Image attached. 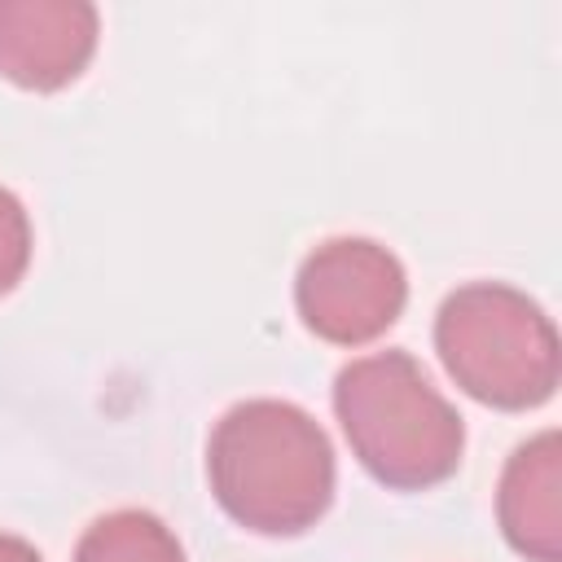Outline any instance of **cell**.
Returning a JSON list of instances; mask_svg holds the SVG:
<instances>
[{
	"mask_svg": "<svg viewBox=\"0 0 562 562\" xmlns=\"http://www.w3.org/2000/svg\"><path fill=\"white\" fill-rule=\"evenodd\" d=\"M75 562H184V549L158 514L114 509L79 536Z\"/></svg>",
	"mask_w": 562,
	"mask_h": 562,
	"instance_id": "52a82bcc",
	"label": "cell"
},
{
	"mask_svg": "<svg viewBox=\"0 0 562 562\" xmlns=\"http://www.w3.org/2000/svg\"><path fill=\"white\" fill-rule=\"evenodd\" d=\"M496 518L505 540L531 562H562V439L540 430L505 461Z\"/></svg>",
	"mask_w": 562,
	"mask_h": 562,
	"instance_id": "8992f818",
	"label": "cell"
},
{
	"mask_svg": "<svg viewBox=\"0 0 562 562\" xmlns=\"http://www.w3.org/2000/svg\"><path fill=\"white\" fill-rule=\"evenodd\" d=\"M31 263V220L18 193L0 184V294H9Z\"/></svg>",
	"mask_w": 562,
	"mask_h": 562,
	"instance_id": "ba28073f",
	"label": "cell"
},
{
	"mask_svg": "<svg viewBox=\"0 0 562 562\" xmlns=\"http://www.w3.org/2000/svg\"><path fill=\"white\" fill-rule=\"evenodd\" d=\"M404 303V263L373 237H329L294 277V307L303 325L338 347L373 342L400 321Z\"/></svg>",
	"mask_w": 562,
	"mask_h": 562,
	"instance_id": "277c9868",
	"label": "cell"
},
{
	"mask_svg": "<svg viewBox=\"0 0 562 562\" xmlns=\"http://www.w3.org/2000/svg\"><path fill=\"white\" fill-rule=\"evenodd\" d=\"M334 413L356 461L395 492H422L457 474L465 426L408 351L351 360L334 382Z\"/></svg>",
	"mask_w": 562,
	"mask_h": 562,
	"instance_id": "7a4b0ae2",
	"label": "cell"
},
{
	"mask_svg": "<svg viewBox=\"0 0 562 562\" xmlns=\"http://www.w3.org/2000/svg\"><path fill=\"white\" fill-rule=\"evenodd\" d=\"M0 562H44V558H40V553H35V544H26L22 536L0 531Z\"/></svg>",
	"mask_w": 562,
	"mask_h": 562,
	"instance_id": "9c48e42d",
	"label": "cell"
},
{
	"mask_svg": "<svg viewBox=\"0 0 562 562\" xmlns=\"http://www.w3.org/2000/svg\"><path fill=\"white\" fill-rule=\"evenodd\" d=\"M435 351L465 395L509 413L544 404L562 373L553 321L505 281L452 290L435 316Z\"/></svg>",
	"mask_w": 562,
	"mask_h": 562,
	"instance_id": "3957f363",
	"label": "cell"
},
{
	"mask_svg": "<svg viewBox=\"0 0 562 562\" xmlns=\"http://www.w3.org/2000/svg\"><path fill=\"white\" fill-rule=\"evenodd\" d=\"M206 479L233 522L259 536H299L334 501V448L299 404L246 400L215 422Z\"/></svg>",
	"mask_w": 562,
	"mask_h": 562,
	"instance_id": "6da1fadb",
	"label": "cell"
},
{
	"mask_svg": "<svg viewBox=\"0 0 562 562\" xmlns=\"http://www.w3.org/2000/svg\"><path fill=\"white\" fill-rule=\"evenodd\" d=\"M97 26L83 0H0V75L31 92L66 88L88 70Z\"/></svg>",
	"mask_w": 562,
	"mask_h": 562,
	"instance_id": "5b68a950",
	"label": "cell"
}]
</instances>
